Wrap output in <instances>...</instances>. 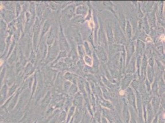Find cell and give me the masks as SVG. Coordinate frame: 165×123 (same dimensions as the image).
Masks as SVG:
<instances>
[]
</instances>
